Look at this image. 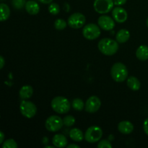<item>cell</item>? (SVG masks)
<instances>
[{
    "label": "cell",
    "mask_w": 148,
    "mask_h": 148,
    "mask_svg": "<svg viewBox=\"0 0 148 148\" xmlns=\"http://www.w3.org/2000/svg\"><path fill=\"white\" fill-rule=\"evenodd\" d=\"M101 106V101L100 98L96 95H92L87 100L85 105V109L87 112L90 114H93L100 109Z\"/></svg>",
    "instance_id": "obj_10"
},
{
    "label": "cell",
    "mask_w": 148,
    "mask_h": 148,
    "mask_svg": "<svg viewBox=\"0 0 148 148\" xmlns=\"http://www.w3.org/2000/svg\"><path fill=\"white\" fill-rule=\"evenodd\" d=\"M111 75L114 81L117 82H122L127 79L128 69L123 63L116 62L111 67Z\"/></svg>",
    "instance_id": "obj_2"
},
{
    "label": "cell",
    "mask_w": 148,
    "mask_h": 148,
    "mask_svg": "<svg viewBox=\"0 0 148 148\" xmlns=\"http://www.w3.org/2000/svg\"><path fill=\"white\" fill-rule=\"evenodd\" d=\"M98 25L104 30H111L115 27V20L108 15H101L98 19Z\"/></svg>",
    "instance_id": "obj_11"
},
{
    "label": "cell",
    "mask_w": 148,
    "mask_h": 148,
    "mask_svg": "<svg viewBox=\"0 0 148 148\" xmlns=\"http://www.w3.org/2000/svg\"><path fill=\"white\" fill-rule=\"evenodd\" d=\"M69 137L75 142H81L84 138L85 135L82 133V130L78 128H74L69 131Z\"/></svg>",
    "instance_id": "obj_20"
},
{
    "label": "cell",
    "mask_w": 148,
    "mask_h": 148,
    "mask_svg": "<svg viewBox=\"0 0 148 148\" xmlns=\"http://www.w3.org/2000/svg\"><path fill=\"white\" fill-rule=\"evenodd\" d=\"M86 22V17L83 14L75 12L71 14L68 18V25L70 27L74 29H79L83 27Z\"/></svg>",
    "instance_id": "obj_9"
},
{
    "label": "cell",
    "mask_w": 148,
    "mask_h": 148,
    "mask_svg": "<svg viewBox=\"0 0 148 148\" xmlns=\"http://www.w3.org/2000/svg\"><path fill=\"white\" fill-rule=\"evenodd\" d=\"M114 0H95L93 7L95 12L104 14L109 12L114 8Z\"/></svg>",
    "instance_id": "obj_7"
},
{
    "label": "cell",
    "mask_w": 148,
    "mask_h": 148,
    "mask_svg": "<svg viewBox=\"0 0 148 148\" xmlns=\"http://www.w3.org/2000/svg\"><path fill=\"white\" fill-rule=\"evenodd\" d=\"M130 38V33L126 29H121L117 32L116 35V39L119 43H126Z\"/></svg>",
    "instance_id": "obj_17"
},
{
    "label": "cell",
    "mask_w": 148,
    "mask_h": 148,
    "mask_svg": "<svg viewBox=\"0 0 148 148\" xmlns=\"http://www.w3.org/2000/svg\"><path fill=\"white\" fill-rule=\"evenodd\" d=\"M25 0H12V5L17 10H20L25 5Z\"/></svg>",
    "instance_id": "obj_27"
},
{
    "label": "cell",
    "mask_w": 148,
    "mask_h": 148,
    "mask_svg": "<svg viewBox=\"0 0 148 148\" xmlns=\"http://www.w3.org/2000/svg\"><path fill=\"white\" fill-rule=\"evenodd\" d=\"M67 23L63 19H57L54 22V27L58 30H62L66 28Z\"/></svg>",
    "instance_id": "obj_23"
},
{
    "label": "cell",
    "mask_w": 148,
    "mask_h": 148,
    "mask_svg": "<svg viewBox=\"0 0 148 148\" xmlns=\"http://www.w3.org/2000/svg\"><path fill=\"white\" fill-rule=\"evenodd\" d=\"M127 0H114V5L116 6H121L124 5V4H126Z\"/></svg>",
    "instance_id": "obj_30"
},
{
    "label": "cell",
    "mask_w": 148,
    "mask_h": 148,
    "mask_svg": "<svg viewBox=\"0 0 148 148\" xmlns=\"http://www.w3.org/2000/svg\"><path fill=\"white\" fill-rule=\"evenodd\" d=\"M85 103L83 102L82 99L80 98H75L72 101V106L76 111H82L85 108Z\"/></svg>",
    "instance_id": "obj_22"
},
{
    "label": "cell",
    "mask_w": 148,
    "mask_h": 148,
    "mask_svg": "<svg viewBox=\"0 0 148 148\" xmlns=\"http://www.w3.org/2000/svg\"><path fill=\"white\" fill-rule=\"evenodd\" d=\"M3 148H17V144L13 139H9L4 141L2 144Z\"/></svg>",
    "instance_id": "obj_26"
},
{
    "label": "cell",
    "mask_w": 148,
    "mask_h": 148,
    "mask_svg": "<svg viewBox=\"0 0 148 148\" xmlns=\"http://www.w3.org/2000/svg\"><path fill=\"white\" fill-rule=\"evenodd\" d=\"M63 119L59 116L53 115L49 116L45 122L46 129L51 132H56L59 131L63 127Z\"/></svg>",
    "instance_id": "obj_5"
},
{
    "label": "cell",
    "mask_w": 148,
    "mask_h": 148,
    "mask_svg": "<svg viewBox=\"0 0 148 148\" xmlns=\"http://www.w3.org/2000/svg\"><path fill=\"white\" fill-rule=\"evenodd\" d=\"M33 94V88L30 85H25L20 88L19 91L20 97L23 100H27L32 97Z\"/></svg>",
    "instance_id": "obj_16"
},
{
    "label": "cell",
    "mask_w": 148,
    "mask_h": 148,
    "mask_svg": "<svg viewBox=\"0 0 148 148\" xmlns=\"http://www.w3.org/2000/svg\"><path fill=\"white\" fill-rule=\"evenodd\" d=\"M82 35L88 40H95L101 35V29L96 24L89 23L82 29Z\"/></svg>",
    "instance_id": "obj_6"
},
{
    "label": "cell",
    "mask_w": 148,
    "mask_h": 148,
    "mask_svg": "<svg viewBox=\"0 0 148 148\" xmlns=\"http://www.w3.org/2000/svg\"><path fill=\"white\" fill-rule=\"evenodd\" d=\"M127 85L129 87V88H130L133 91L139 90L140 87H141V83H140V80L136 77L134 76H131L127 78Z\"/></svg>",
    "instance_id": "obj_19"
},
{
    "label": "cell",
    "mask_w": 148,
    "mask_h": 148,
    "mask_svg": "<svg viewBox=\"0 0 148 148\" xmlns=\"http://www.w3.org/2000/svg\"><path fill=\"white\" fill-rule=\"evenodd\" d=\"M51 108L57 114H66L70 110V103L64 96H56L53 98L51 103Z\"/></svg>",
    "instance_id": "obj_3"
},
{
    "label": "cell",
    "mask_w": 148,
    "mask_h": 148,
    "mask_svg": "<svg viewBox=\"0 0 148 148\" xmlns=\"http://www.w3.org/2000/svg\"><path fill=\"white\" fill-rule=\"evenodd\" d=\"M67 147L68 148H79V146L75 144H70L69 145H67Z\"/></svg>",
    "instance_id": "obj_34"
},
{
    "label": "cell",
    "mask_w": 148,
    "mask_h": 148,
    "mask_svg": "<svg viewBox=\"0 0 148 148\" xmlns=\"http://www.w3.org/2000/svg\"><path fill=\"white\" fill-rule=\"evenodd\" d=\"M20 110L22 115L27 119L33 118L37 112L36 106L31 101H26V100H24L20 103Z\"/></svg>",
    "instance_id": "obj_8"
},
{
    "label": "cell",
    "mask_w": 148,
    "mask_h": 148,
    "mask_svg": "<svg viewBox=\"0 0 148 148\" xmlns=\"http://www.w3.org/2000/svg\"><path fill=\"white\" fill-rule=\"evenodd\" d=\"M25 10L28 14L30 15H36L40 11V6L36 1H33V0H29L26 1L25 5Z\"/></svg>",
    "instance_id": "obj_14"
},
{
    "label": "cell",
    "mask_w": 148,
    "mask_h": 148,
    "mask_svg": "<svg viewBox=\"0 0 148 148\" xmlns=\"http://www.w3.org/2000/svg\"><path fill=\"white\" fill-rule=\"evenodd\" d=\"M143 130H144L145 133L148 136V118L146 119L143 123Z\"/></svg>",
    "instance_id": "obj_29"
},
{
    "label": "cell",
    "mask_w": 148,
    "mask_h": 148,
    "mask_svg": "<svg viewBox=\"0 0 148 148\" xmlns=\"http://www.w3.org/2000/svg\"><path fill=\"white\" fill-rule=\"evenodd\" d=\"M64 125L66 127H72L75 123V118L72 115H67L63 119Z\"/></svg>",
    "instance_id": "obj_25"
},
{
    "label": "cell",
    "mask_w": 148,
    "mask_h": 148,
    "mask_svg": "<svg viewBox=\"0 0 148 148\" xmlns=\"http://www.w3.org/2000/svg\"><path fill=\"white\" fill-rule=\"evenodd\" d=\"M4 64H5V60H4V57L0 55V69H1L4 67Z\"/></svg>",
    "instance_id": "obj_31"
},
{
    "label": "cell",
    "mask_w": 148,
    "mask_h": 148,
    "mask_svg": "<svg viewBox=\"0 0 148 148\" xmlns=\"http://www.w3.org/2000/svg\"><path fill=\"white\" fill-rule=\"evenodd\" d=\"M10 16V9L4 3L0 4V22L6 21Z\"/></svg>",
    "instance_id": "obj_21"
},
{
    "label": "cell",
    "mask_w": 148,
    "mask_h": 148,
    "mask_svg": "<svg viewBox=\"0 0 148 148\" xmlns=\"http://www.w3.org/2000/svg\"><path fill=\"white\" fill-rule=\"evenodd\" d=\"M118 130L124 134H130L134 130V125L129 121H122L119 123Z\"/></svg>",
    "instance_id": "obj_13"
},
{
    "label": "cell",
    "mask_w": 148,
    "mask_h": 148,
    "mask_svg": "<svg viewBox=\"0 0 148 148\" xmlns=\"http://www.w3.org/2000/svg\"><path fill=\"white\" fill-rule=\"evenodd\" d=\"M146 23H147V27H148V17H147V21H146Z\"/></svg>",
    "instance_id": "obj_36"
},
{
    "label": "cell",
    "mask_w": 148,
    "mask_h": 148,
    "mask_svg": "<svg viewBox=\"0 0 148 148\" xmlns=\"http://www.w3.org/2000/svg\"><path fill=\"white\" fill-rule=\"evenodd\" d=\"M98 48L100 51L106 56H113L119 50V43L108 38H103L98 42Z\"/></svg>",
    "instance_id": "obj_1"
},
{
    "label": "cell",
    "mask_w": 148,
    "mask_h": 148,
    "mask_svg": "<svg viewBox=\"0 0 148 148\" xmlns=\"http://www.w3.org/2000/svg\"><path fill=\"white\" fill-rule=\"evenodd\" d=\"M112 16L114 20L119 23H123L127 21L128 14L124 8L121 7H116L113 8Z\"/></svg>",
    "instance_id": "obj_12"
},
{
    "label": "cell",
    "mask_w": 148,
    "mask_h": 148,
    "mask_svg": "<svg viewBox=\"0 0 148 148\" xmlns=\"http://www.w3.org/2000/svg\"><path fill=\"white\" fill-rule=\"evenodd\" d=\"M38 1H40V3L44 4H51V3L53 1V0H38Z\"/></svg>",
    "instance_id": "obj_32"
},
{
    "label": "cell",
    "mask_w": 148,
    "mask_h": 148,
    "mask_svg": "<svg viewBox=\"0 0 148 148\" xmlns=\"http://www.w3.org/2000/svg\"><path fill=\"white\" fill-rule=\"evenodd\" d=\"M97 147L98 148H111L112 147V145L111 144V143L108 140H103L98 143Z\"/></svg>",
    "instance_id": "obj_28"
},
{
    "label": "cell",
    "mask_w": 148,
    "mask_h": 148,
    "mask_svg": "<svg viewBox=\"0 0 148 148\" xmlns=\"http://www.w3.org/2000/svg\"><path fill=\"white\" fill-rule=\"evenodd\" d=\"M103 136V130L98 126H91L86 130L85 134V139L88 143H98Z\"/></svg>",
    "instance_id": "obj_4"
},
{
    "label": "cell",
    "mask_w": 148,
    "mask_h": 148,
    "mask_svg": "<svg viewBox=\"0 0 148 148\" xmlns=\"http://www.w3.org/2000/svg\"><path fill=\"white\" fill-rule=\"evenodd\" d=\"M52 143L56 147H65L67 146V139L64 134H55L52 138Z\"/></svg>",
    "instance_id": "obj_15"
},
{
    "label": "cell",
    "mask_w": 148,
    "mask_h": 148,
    "mask_svg": "<svg viewBox=\"0 0 148 148\" xmlns=\"http://www.w3.org/2000/svg\"><path fill=\"white\" fill-rule=\"evenodd\" d=\"M46 147H49V148H53L54 147V146H50V145H46L45 146V148Z\"/></svg>",
    "instance_id": "obj_35"
},
{
    "label": "cell",
    "mask_w": 148,
    "mask_h": 148,
    "mask_svg": "<svg viewBox=\"0 0 148 148\" xmlns=\"http://www.w3.org/2000/svg\"><path fill=\"white\" fill-rule=\"evenodd\" d=\"M49 12L50 14H53V15H56L60 12V7L56 3H51L49 4Z\"/></svg>",
    "instance_id": "obj_24"
},
{
    "label": "cell",
    "mask_w": 148,
    "mask_h": 148,
    "mask_svg": "<svg viewBox=\"0 0 148 148\" xmlns=\"http://www.w3.org/2000/svg\"><path fill=\"white\" fill-rule=\"evenodd\" d=\"M4 134L2 132L0 131V145L2 143H4Z\"/></svg>",
    "instance_id": "obj_33"
},
{
    "label": "cell",
    "mask_w": 148,
    "mask_h": 148,
    "mask_svg": "<svg viewBox=\"0 0 148 148\" xmlns=\"http://www.w3.org/2000/svg\"><path fill=\"white\" fill-rule=\"evenodd\" d=\"M136 56L140 61H146L148 59V46L142 45L139 46L136 51Z\"/></svg>",
    "instance_id": "obj_18"
}]
</instances>
